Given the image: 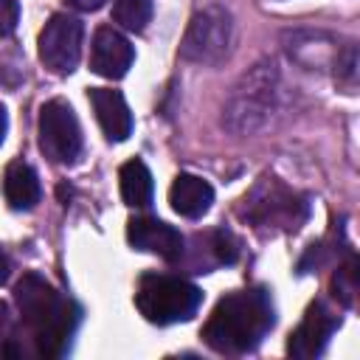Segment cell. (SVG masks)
Returning <instances> with one entry per match:
<instances>
[{"instance_id":"18","label":"cell","mask_w":360,"mask_h":360,"mask_svg":"<svg viewBox=\"0 0 360 360\" xmlns=\"http://www.w3.org/2000/svg\"><path fill=\"white\" fill-rule=\"evenodd\" d=\"M20 22V3L17 0H0V37H8Z\"/></svg>"},{"instance_id":"1","label":"cell","mask_w":360,"mask_h":360,"mask_svg":"<svg viewBox=\"0 0 360 360\" xmlns=\"http://www.w3.org/2000/svg\"><path fill=\"white\" fill-rule=\"evenodd\" d=\"M273 301L264 290H239L228 292L211 309L202 340L222 354H245L253 352L262 338L273 329Z\"/></svg>"},{"instance_id":"7","label":"cell","mask_w":360,"mask_h":360,"mask_svg":"<svg viewBox=\"0 0 360 360\" xmlns=\"http://www.w3.org/2000/svg\"><path fill=\"white\" fill-rule=\"evenodd\" d=\"M82 37H84V28L76 17L53 14L39 34V62L51 73H59V76L70 73L82 56Z\"/></svg>"},{"instance_id":"11","label":"cell","mask_w":360,"mask_h":360,"mask_svg":"<svg viewBox=\"0 0 360 360\" xmlns=\"http://www.w3.org/2000/svg\"><path fill=\"white\" fill-rule=\"evenodd\" d=\"M248 211H250V219L259 222V225H267V222H295V208L301 202H295V194L287 191L281 183L276 180H264L248 200Z\"/></svg>"},{"instance_id":"13","label":"cell","mask_w":360,"mask_h":360,"mask_svg":"<svg viewBox=\"0 0 360 360\" xmlns=\"http://www.w3.org/2000/svg\"><path fill=\"white\" fill-rule=\"evenodd\" d=\"M169 202L180 217L197 219V217L208 214V208L214 202V188H211V183H205L197 174H177L169 188Z\"/></svg>"},{"instance_id":"16","label":"cell","mask_w":360,"mask_h":360,"mask_svg":"<svg viewBox=\"0 0 360 360\" xmlns=\"http://www.w3.org/2000/svg\"><path fill=\"white\" fill-rule=\"evenodd\" d=\"M112 20L127 31H143L152 20V0H112Z\"/></svg>"},{"instance_id":"19","label":"cell","mask_w":360,"mask_h":360,"mask_svg":"<svg viewBox=\"0 0 360 360\" xmlns=\"http://www.w3.org/2000/svg\"><path fill=\"white\" fill-rule=\"evenodd\" d=\"M73 8H79V11H96V8H101L107 0H68Z\"/></svg>"},{"instance_id":"14","label":"cell","mask_w":360,"mask_h":360,"mask_svg":"<svg viewBox=\"0 0 360 360\" xmlns=\"http://www.w3.org/2000/svg\"><path fill=\"white\" fill-rule=\"evenodd\" d=\"M3 191H6L8 205H11V208H20V211L34 208V205L39 202V194H42V191H39V177H37V172H34L28 163H22V160H17V163H11V166L6 169Z\"/></svg>"},{"instance_id":"6","label":"cell","mask_w":360,"mask_h":360,"mask_svg":"<svg viewBox=\"0 0 360 360\" xmlns=\"http://www.w3.org/2000/svg\"><path fill=\"white\" fill-rule=\"evenodd\" d=\"M39 149L56 163H73L82 152V127L70 104L53 98L39 110Z\"/></svg>"},{"instance_id":"4","label":"cell","mask_w":360,"mask_h":360,"mask_svg":"<svg viewBox=\"0 0 360 360\" xmlns=\"http://www.w3.org/2000/svg\"><path fill=\"white\" fill-rule=\"evenodd\" d=\"M200 301H202L200 287H194L186 278L158 276V273L143 276L138 284V292H135V304H138L141 315L158 326L188 321L197 312Z\"/></svg>"},{"instance_id":"21","label":"cell","mask_w":360,"mask_h":360,"mask_svg":"<svg viewBox=\"0 0 360 360\" xmlns=\"http://www.w3.org/2000/svg\"><path fill=\"white\" fill-rule=\"evenodd\" d=\"M6 129H8V121H6V110H3V104H0V143H3V138H6Z\"/></svg>"},{"instance_id":"15","label":"cell","mask_w":360,"mask_h":360,"mask_svg":"<svg viewBox=\"0 0 360 360\" xmlns=\"http://www.w3.org/2000/svg\"><path fill=\"white\" fill-rule=\"evenodd\" d=\"M118 183H121V197L127 205L132 208H143L152 202V191H155V183H152V172L146 169L143 160H127L118 172Z\"/></svg>"},{"instance_id":"3","label":"cell","mask_w":360,"mask_h":360,"mask_svg":"<svg viewBox=\"0 0 360 360\" xmlns=\"http://www.w3.org/2000/svg\"><path fill=\"white\" fill-rule=\"evenodd\" d=\"M276 93H278V70L273 62H259L253 70H248L239 84L233 87L225 110L222 124L236 135H250L259 127L267 124V118L276 110Z\"/></svg>"},{"instance_id":"8","label":"cell","mask_w":360,"mask_h":360,"mask_svg":"<svg viewBox=\"0 0 360 360\" xmlns=\"http://www.w3.org/2000/svg\"><path fill=\"white\" fill-rule=\"evenodd\" d=\"M338 329V315L323 304V301H312L304 312V321L298 323V329L290 335V343H287V352L298 360H309V357H318L332 332Z\"/></svg>"},{"instance_id":"5","label":"cell","mask_w":360,"mask_h":360,"mask_svg":"<svg viewBox=\"0 0 360 360\" xmlns=\"http://www.w3.org/2000/svg\"><path fill=\"white\" fill-rule=\"evenodd\" d=\"M233 42V17L222 6H205L200 8L183 37L180 56L197 65H219L231 53Z\"/></svg>"},{"instance_id":"12","label":"cell","mask_w":360,"mask_h":360,"mask_svg":"<svg viewBox=\"0 0 360 360\" xmlns=\"http://www.w3.org/2000/svg\"><path fill=\"white\" fill-rule=\"evenodd\" d=\"M90 104H93V112H96V118H98V124H101V129L110 141H127L129 138L132 112H129L127 98L118 90L93 87L90 90Z\"/></svg>"},{"instance_id":"10","label":"cell","mask_w":360,"mask_h":360,"mask_svg":"<svg viewBox=\"0 0 360 360\" xmlns=\"http://www.w3.org/2000/svg\"><path fill=\"white\" fill-rule=\"evenodd\" d=\"M135 51L129 39L112 25H101L90 42V68L104 79H121L132 68Z\"/></svg>"},{"instance_id":"9","label":"cell","mask_w":360,"mask_h":360,"mask_svg":"<svg viewBox=\"0 0 360 360\" xmlns=\"http://www.w3.org/2000/svg\"><path fill=\"white\" fill-rule=\"evenodd\" d=\"M127 239L135 250L155 253L166 262H177L186 250V239L177 228L169 222H160L155 217H135L127 222Z\"/></svg>"},{"instance_id":"20","label":"cell","mask_w":360,"mask_h":360,"mask_svg":"<svg viewBox=\"0 0 360 360\" xmlns=\"http://www.w3.org/2000/svg\"><path fill=\"white\" fill-rule=\"evenodd\" d=\"M8 270H11V262H8V256H6L3 248H0V284L8 278Z\"/></svg>"},{"instance_id":"2","label":"cell","mask_w":360,"mask_h":360,"mask_svg":"<svg viewBox=\"0 0 360 360\" xmlns=\"http://www.w3.org/2000/svg\"><path fill=\"white\" fill-rule=\"evenodd\" d=\"M14 301L22 321L34 332L37 352L42 357H59L79 323V309L70 298L56 292L42 276L25 273L14 287Z\"/></svg>"},{"instance_id":"17","label":"cell","mask_w":360,"mask_h":360,"mask_svg":"<svg viewBox=\"0 0 360 360\" xmlns=\"http://www.w3.org/2000/svg\"><path fill=\"white\" fill-rule=\"evenodd\" d=\"M332 290H335V298H340L343 304H352L354 292H357V262L349 259L332 278Z\"/></svg>"}]
</instances>
